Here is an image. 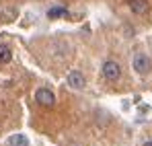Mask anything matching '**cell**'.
<instances>
[{
	"label": "cell",
	"instance_id": "52a82bcc",
	"mask_svg": "<svg viewBox=\"0 0 152 146\" xmlns=\"http://www.w3.org/2000/svg\"><path fill=\"white\" fill-rule=\"evenodd\" d=\"M12 60V51L6 45H0V64H8Z\"/></svg>",
	"mask_w": 152,
	"mask_h": 146
},
{
	"label": "cell",
	"instance_id": "8992f818",
	"mask_svg": "<svg viewBox=\"0 0 152 146\" xmlns=\"http://www.w3.org/2000/svg\"><path fill=\"white\" fill-rule=\"evenodd\" d=\"M8 146H29V138L25 134H15V136H10Z\"/></svg>",
	"mask_w": 152,
	"mask_h": 146
},
{
	"label": "cell",
	"instance_id": "9c48e42d",
	"mask_svg": "<svg viewBox=\"0 0 152 146\" xmlns=\"http://www.w3.org/2000/svg\"><path fill=\"white\" fill-rule=\"evenodd\" d=\"M144 146H152V142H146V144H144Z\"/></svg>",
	"mask_w": 152,
	"mask_h": 146
},
{
	"label": "cell",
	"instance_id": "ba28073f",
	"mask_svg": "<svg viewBox=\"0 0 152 146\" xmlns=\"http://www.w3.org/2000/svg\"><path fill=\"white\" fill-rule=\"evenodd\" d=\"M64 15H66V8H62V6H56V8H50V10H48V17H50V19L64 17Z\"/></svg>",
	"mask_w": 152,
	"mask_h": 146
},
{
	"label": "cell",
	"instance_id": "277c9868",
	"mask_svg": "<svg viewBox=\"0 0 152 146\" xmlns=\"http://www.w3.org/2000/svg\"><path fill=\"white\" fill-rule=\"evenodd\" d=\"M35 101H37L39 105H43V107H53V103H56V95L51 93L50 89H37V93H35Z\"/></svg>",
	"mask_w": 152,
	"mask_h": 146
},
{
	"label": "cell",
	"instance_id": "7a4b0ae2",
	"mask_svg": "<svg viewBox=\"0 0 152 146\" xmlns=\"http://www.w3.org/2000/svg\"><path fill=\"white\" fill-rule=\"evenodd\" d=\"M101 72H103V76H105V80H109V82H117L119 76H121V66H119L115 60H107V62H103Z\"/></svg>",
	"mask_w": 152,
	"mask_h": 146
},
{
	"label": "cell",
	"instance_id": "6da1fadb",
	"mask_svg": "<svg viewBox=\"0 0 152 146\" xmlns=\"http://www.w3.org/2000/svg\"><path fill=\"white\" fill-rule=\"evenodd\" d=\"M132 68L136 70V74L146 76V74L152 70V60L144 54V51H138V54L132 58Z\"/></svg>",
	"mask_w": 152,
	"mask_h": 146
},
{
	"label": "cell",
	"instance_id": "3957f363",
	"mask_svg": "<svg viewBox=\"0 0 152 146\" xmlns=\"http://www.w3.org/2000/svg\"><path fill=\"white\" fill-rule=\"evenodd\" d=\"M66 82H68V87H70V89H74V91L84 89V84H86L84 74L80 72V70H70V72H68V76H66Z\"/></svg>",
	"mask_w": 152,
	"mask_h": 146
},
{
	"label": "cell",
	"instance_id": "5b68a950",
	"mask_svg": "<svg viewBox=\"0 0 152 146\" xmlns=\"http://www.w3.org/2000/svg\"><path fill=\"white\" fill-rule=\"evenodd\" d=\"M129 8L134 15H146L148 12V2L146 0H129Z\"/></svg>",
	"mask_w": 152,
	"mask_h": 146
}]
</instances>
